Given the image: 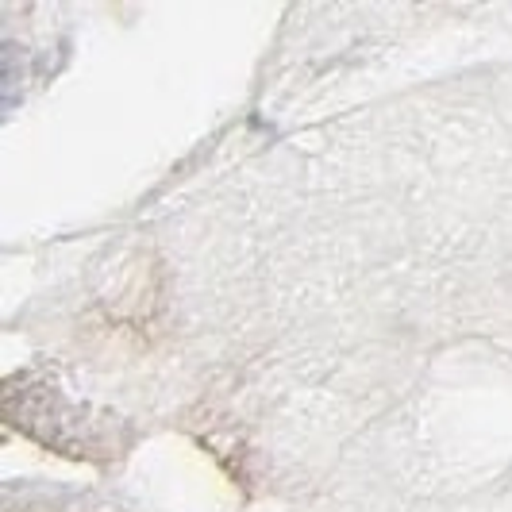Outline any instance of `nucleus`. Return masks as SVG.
<instances>
[]
</instances>
